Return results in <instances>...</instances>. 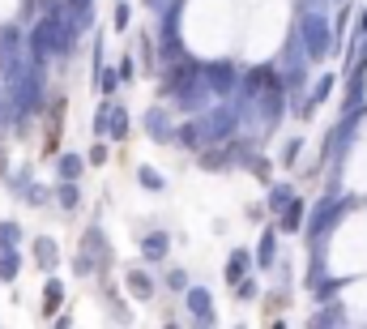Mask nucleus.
I'll list each match as a JSON object with an SVG mask.
<instances>
[{"mask_svg": "<svg viewBox=\"0 0 367 329\" xmlns=\"http://www.w3.org/2000/svg\"><path fill=\"white\" fill-rule=\"evenodd\" d=\"M124 124H128V120H124V111H115V120H111V128H115V137H124Z\"/></svg>", "mask_w": 367, "mask_h": 329, "instance_id": "4", "label": "nucleus"}, {"mask_svg": "<svg viewBox=\"0 0 367 329\" xmlns=\"http://www.w3.org/2000/svg\"><path fill=\"white\" fill-rule=\"evenodd\" d=\"M38 261H43V270H47V265H51V261H56V248H51V244H47V240H43V244H38Z\"/></svg>", "mask_w": 367, "mask_h": 329, "instance_id": "2", "label": "nucleus"}, {"mask_svg": "<svg viewBox=\"0 0 367 329\" xmlns=\"http://www.w3.org/2000/svg\"><path fill=\"white\" fill-rule=\"evenodd\" d=\"M56 308H60V287L51 283V287L43 291V313H56Z\"/></svg>", "mask_w": 367, "mask_h": 329, "instance_id": "1", "label": "nucleus"}, {"mask_svg": "<svg viewBox=\"0 0 367 329\" xmlns=\"http://www.w3.org/2000/svg\"><path fill=\"white\" fill-rule=\"evenodd\" d=\"M128 283H133V291H137V295H150V283H145V278H141V274H133V278H128Z\"/></svg>", "mask_w": 367, "mask_h": 329, "instance_id": "3", "label": "nucleus"}]
</instances>
